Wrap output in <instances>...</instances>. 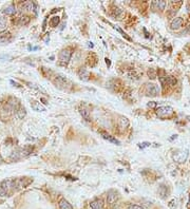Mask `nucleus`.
Listing matches in <instances>:
<instances>
[{
	"label": "nucleus",
	"mask_w": 190,
	"mask_h": 209,
	"mask_svg": "<svg viewBox=\"0 0 190 209\" xmlns=\"http://www.w3.org/2000/svg\"><path fill=\"white\" fill-rule=\"evenodd\" d=\"M118 199V192L115 190H110L107 194V202L109 204H114Z\"/></svg>",
	"instance_id": "obj_7"
},
{
	"label": "nucleus",
	"mask_w": 190,
	"mask_h": 209,
	"mask_svg": "<svg viewBox=\"0 0 190 209\" xmlns=\"http://www.w3.org/2000/svg\"><path fill=\"white\" fill-rule=\"evenodd\" d=\"M71 56H72V50L70 48H66L59 53V61L64 66L68 65V62L70 61Z\"/></svg>",
	"instance_id": "obj_2"
},
{
	"label": "nucleus",
	"mask_w": 190,
	"mask_h": 209,
	"mask_svg": "<svg viewBox=\"0 0 190 209\" xmlns=\"http://www.w3.org/2000/svg\"><path fill=\"white\" fill-rule=\"evenodd\" d=\"M31 107L34 111L36 112H44L46 111V107L41 104L39 102H36V100H32L31 102Z\"/></svg>",
	"instance_id": "obj_9"
},
{
	"label": "nucleus",
	"mask_w": 190,
	"mask_h": 209,
	"mask_svg": "<svg viewBox=\"0 0 190 209\" xmlns=\"http://www.w3.org/2000/svg\"><path fill=\"white\" fill-rule=\"evenodd\" d=\"M155 106H157V104H155L154 102H151L148 104V107H150V108H153V107H155Z\"/></svg>",
	"instance_id": "obj_33"
},
{
	"label": "nucleus",
	"mask_w": 190,
	"mask_h": 209,
	"mask_svg": "<svg viewBox=\"0 0 190 209\" xmlns=\"http://www.w3.org/2000/svg\"><path fill=\"white\" fill-rule=\"evenodd\" d=\"M114 29H115V30H117V31L120 32V34L123 35V36H124V37H125V38H126V39H128V40H131V38H130V37H129V36H128V35H127V34H126V33H125V32H124V31H123V30H120V28H116V27H114Z\"/></svg>",
	"instance_id": "obj_29"
},
{
	"label": "nucleus",
	"mask_w": 190,
	"mask_h": 209,
	"mask_svg": "<svg viewBox=\"0 0 190 209\" xmlns=\"http://www.w3.org/2000/svg\"><path fill=\"white\" fill-rule=\"evenodd\" d=\"M157 114L159 117H169L173 114V108L170 106H161L157 108Z\"/></svg>",
	"instance_id": "obj_4"
},
{
	"label": "nucleus",
	"mask_w": 190,
	"mask_h": 209,
	"mask_svg": "<svg viewBox=\"0 0 190 209\" xmlns=\"http://www.w3.org/2000/svg\"><path fill=\"white\" fill-rule=\"evenodd\" d=\"M187 120H189V122H190V115H188V116H187Z\"/></svg>",
	"instance_id": "obj_39"
},
{
	"label": "nucleus",
	"mask_w": 190,
	"mask_h": 209,
	"mask_svg": "<svg viewBox=\"0 0 190 209\" xmlns=\"http://www.w3.org/2000/svg\"><path fill=\"white\" fill-rule=\"evenodd\" d=\"M59 22H60V18H59L58 16H53L52 18L50 19V25L52 28H56L59 25Z\"/></svg>",
	"instance_id": "obj_22"
},
{
	"label": "nucleus",
	"mask_w": 190,
	"mask_h": 209,
	"mask_svg": "<svg viewBox=\"0 0 190 209\" xmlns=\"http://www.w3.org/2000/svg\"><path fill=\"white\" fill-rule=\"evenodd\" d=\"M0 186H1L3 189H5V190L8 191L10 188L13 187V180H4V181L1 182Z\"/></svg>",
	"instance_id": "obj_20"
},
{
	"label": "nucleus",
	"mask_w": 190,
	"mask_h": 209,
	"mask_svg": "<svg viewBox=\"0 0 190 209\" xmlns=\"http://www.w3.org/2000/svg\"><path fill=\"white\" fill-rule=\"evenodd\" d=\"M106 64H107V66H108V67H110V66H111V61H110V59L106 58Z\"/></svg>",
	"instance_id": "obj_34"
},
{
	"label": "nucleus",
	"mask_w": 190,
	"mask_h": 209,
	"mask_svg": "<svg viewBox=\"0 0 190 209\" xmlns=\"http://www.w3.org/2000/svg\"><path fill=\"white\" fill-rule=\"evenodd\" d=\"M159 80H161L162 85H164V86H167V85H168V86H175L176 83H178L176 78H175L174 76H171V75L159 77Z\"/></svg>",
	"instance_id": "obj_6"
},
{
	"label": "nucleus",
	"mask_w": 190,
	"mask_h": 209,
	"mask_svg": "<svg viewBox=\"0 0 190 209\" xmlns=\"http://www.w3.org/2000/svg\"><path fill=\"white\" fill-rule=\"evenodd\" d=\"M2 12L5 14V15H14L16 14V8L13 4H10V5L5 6L4 9L2 10Z\"/></svg>",
	"instance_id": "obj_16"
},
{
	"label": "nucleus",
	"mask_w": 190,
	"mask_h": 209,
	"mask_svg": "<svg viewBox=\"0 0 190 209\" xmlns=\"http://www.w3.org/2000/svg\"><path fill=\"white\" fill-rule=\"evenodd\" d=\"M176 206H178V200H176V199H173V200H171L169 202V207L171 209H175Z\"/></svg>",
	"instance_id": "obj_26"
},
{
	"label": "nucleus",
	"mask_w": 190,
	"mask_h": 209,
	"mask_svg": "<svg viewBox=\"0 0 190 209\" xmlns=\"http://www.w3.org/2000/svg\"><path fill=\"white\" fill-rule=\"evenodd\" d=\"M166 1H154L153 2V6L154 8H157V10H161V11H163V10H165L166 8Z\"/></svg>",
	"instance_id": "obj_23"
},
{
	"label": "nucleus",
	"mask_w": 190,
	"mask_h": 209,
	"mask_svg": "<svg viewBox=\"0 0 190 209\" xmlns=\"http://www.w3.org/2000/svg\"><path fill=\"white\" fill-rule=\"evenodd\" d=\"M21 9L25 10V11H35L36 5L33 1H25L21 4Z\"/></svg>",
	"instance_id": "obj_13"
},
{
	"label": "nucleus",
	"mask_w": 190,
	"mask_h": 209,
	"mask_svg": "<svg viewBox=\"0 0 190 209\" xmlns=\"http://www.w3.org/2000/svg\"><path fill=\"white\" fill-rule=\"evenodd\" d=\"M58 204H59V208L60 209H73L72 205H71L66 199H60Z\"/></svg>",
	"instance_id": "obj_17"
},
{
	"label": "nucleus",
	"mask_w": 190,
	"mask_h": 209,
	"mask_svg": "<svg viewBox=\"0 0 190 209\" xmlns=\"http://www.w3.org/2000/svg\"><path fill=\"white\" fill-rule=\"evenodd\" d=\"M89 46H91V48H93V43H92V42H89Z\"/></svg>",
	"instance_id": "obj_37"
},
{
	"label": "nucleus",
	"mask_w": 190,
	"mask_h": 209,
	"mask_svg": "<svg viewBox=\"0 0 190 209\" xmlns=\"http://www.w3.org/2000/svg\"><path fill=\"white\" fill-rule=\"evenodd\" d=\"M78 76H79L80 79L83 80H88L90 77V73L88 72V70L85 68H80L78 70Z\"/></svg>",
	"instance_id": "obj_15"
},
{
	"label": "nucleus",
	"mask_w": 190,
	"mask_h": 209,
	"mask_svg": "<svg viewBox=\"0 0 190 209\" xmlns=\"http://www.w3.org/2000/svg\"><path fill=\"white\" fill-rule=\"evenodd\" d=\"M159 91H161L159 87L157 85H155V83H147L146 87H145V92H146V94L148 96H152V97L157 96L159 94Z\"/></svg>",
	"instance_id": "obj_3"
},
{
	"label": "nucleus",
	"mask_w": 190,
	"mask_h": 209,
	"mask_svg": "<svg viewBox=\"0 0 190 209\" xmlns=\"http://www.w3.org/2000/svg\"><path fill=\"white\" fill-rule=\"evenodd\" d=\"M148 75H149V77L150 78H155L157 77V71L154 70V69H149V71H148Z\"/></svg>",
	"instance_id": "obj_27"
},
{
	"label": "nucleus",
	"mask_w": 190,
	"mask_h": 209,
	"mask_svg": "<svg viewBox=\"0 0 190 209\" xmlns=\"http://www.w3.org/2000/svg\"><path fill=\"white\" fill-rule=\"evenodd\" d=\"M159 194L161 195L162 199H166V197H168L169 194V190H168V187L166 186V185L162 184L161 186L159 187Z\"/></svg>",
	"instance_id": "obj_12"
},
{
	"label": "nucleus",
	"mask_w": 190,
	"mask_h": 209,
	"mask_svg": "<svg viewBox=\"0 0 190 209\" xmlns=\"http://www.w3.org/2000/svg\"><path fill=\"white\" fill-rule=\"evenodd\" d=\"M104 206V202L100 199H96L90 203V207L92 209H101Z\"/></svg>",
	"instance_id": "obj_14"
},
{
	"label": "nucleus",
	"mask_w": 190,
	"mask_h": 209,
	"mask_svg": "<svg viewBox=\"0 0 190 209\" xmlns=\"http://www.w3.org/2000/svg\"><path fill=\"white\" fill-rule=\"evenodd\" d=\"M11 33L9 31H2L0 32V43H8L11 40Z\"/></svg>",
	"instance_id": "obj_10"
},
{
	"label": "nucleus",
	"mask_w": 190,
	"mask_h": 209,
	"mask_svg": "<svg viewBox=\"0 0 190 209\" xmlns=\"http://www.w3.org/2000/svg\"><path fill=\"white\" fill-rule=\"evenodd\" d=\"M129 126V120L127 117H120V127L122 129H126L127 127Z\"/></svg>",
	"instance_id": "obj_24"
},
{
	"label": "nucleus",
	"mask_w": 190,
	"mask_h": 209,
	"mask_svg": "<svg viewBox=\"0 0 190 209\" xmlns=\"http://www.w3.org/2000/svg\"><path fill=\"white\" fill-rule=\"evenodd\" d=\"M188 155H189V151L187 149H182V150H178L173 154V160L178 163H184L187 160Z\"/></svg>",
	"instance_id": "obj_5"
},
{
	"label": "nucleus",
	"mask_w": 190,
	"mask_h": 209,
	"mask_svg": "<svg viewBox=\"0 0 190 209\" xmlns=\"http://www.w3.org/2000/svg\"><path fill=\"white\" fill-rule=\"evenodd\" d=\"M151 144L150 143H148V141H144V143H139L138 144V147L141 148V149H144V148H147V147H150Z\"/></svg>",
	"instance_id": "obj_30"
},
{
	"label": "nucleus",
	"mask_w": 190,
	"mask_h": 209,
	"mask_svg": "<svg viewBox=\"0 0 190 209\" xmlns=\"http://www.w3.org/2000/svg\"><path fill=\"white\" fill-rule=\"evenodd\" d=\"M8 23V20H6L5 17H3V16H0V28H4Z\"/></svg>",
	"instance_id": "obj_28"
},
{
	"label": "nucleus",
	"mask_w": 190,
	"mask_h": 209,
	"mask_svg": "<svg viewBox=\"0 0 190 209\" xmlns=\"http://www.w3.org/2000/svg\"><path fill=\"white\" fill-rule=\"evenodd\" d=\"M6 194H8V191L0 186V197H5Z\"/></svg>",
	"instance_id": "obj_32"
},
{
	"label": "nucleus",
	"mask_w": 190,
	"mask_h": 209,
	"mask_svg": "<svg viewBox=\"0 0 190 209\" xmlns=\"http://www.w3.org/2000/svg\"><path fill=\"white\" fill-rule=\"evenodd\" d=\"M128 209H145L143 206L141 205H136V204H131L130 206L128 207Z\"/></svg>",
	"instance_id": "obj_31"
},
{
	"label": "nucleus",
	"mask_w": 190,
	"mask_h": 209,
	"mask_svg": "<svg viewBox=\"0 0 190 209\" xmlns=\"http://www.w3.org/2000/svg\"><path fill=\"white\" fill-rule=\"evenodd\" d=\"M0 104H1V98H0Z\"/></svg>",
	"instance_id": "obj_40"
},
{
	"label": "nucleus",
	"mask_w": 190,
	"mask_h": 209,
	"mask_svg": "<svg viewBox=\"0 0 190 209\" xmlns=\"http://www.w3.org/2000/svg\"><path fill=\"white\" fill-rule=\"evenodd\" d=\"M11 83H12V85H15V86H16V87H18V88H19V87H20V86H19V85H18V83H14L13 80H11Z\"/></svg>",
	"instance_id": "obj_35"
},
{
	"label": "nucleus",
	"mask_w": 190,
	"mask_h": 209,
	"mask_svg": "<svg viewBox=\"0 0 190 209\" xmlns=\"http://www.w3.org/2000/svg\"><path fill=\"white\" fill-rule=\"evenodd\" d=\"M100 134L105 139H107V141H111V143H113V144H115V145H120V141H118V139H115V137H113L112 135H110L109 133L104 132V131H100Z\"/></svg>",
	"instance_id": "obj_11"
},
{
	"label": "nucleus",
	"mask_w": 190,
	"mask_h": 209,
	"mask_svg": "<svg viewBox=\"0 0 190 209\" xmlns=\"http://www.w3.org/2000/svg\"><path fill=\"white\" fill-rule=\"evenodd\" d=\"M55 83H59V85H64V83H67V78L64 76V75H60V74H57L56 75V79Z\"/></svg>",
	"instance_id": "obj_25"
},
{
	"label": "nucleus",
	"mask_w": 190,
	"mask_h": 209,
	"mask_svg": "<svg viewBox=\"0 0 190 209\" xmlns=\"http://www.w3.org/2000/svg\"><path fill=\"white\" fill-rule=\"evenodd\" d=\"M183 22H184V20H183L182 17H176V18H174L171 21L170 28H171V30H178V29H180L183 25Z\"/></svg>",
	"instance_id": "obj_8"
},
{
	"label": "nucleus",
	"mask_w": 190,
	"mask_h": 209,
	"mask_svg": "<svg viewBox=\"0 0 190 209\" xmlns=\"http://www.w3.org/2000/svg\"><path fill=\"white\" fill-rule=\"evenodd\" d=\"M79 113L80 115L85 118V120H87V122H90L91 120V117H90V112L88 110H87L86 108H80L79 109Z\"/></svg>",
	"instance_id": "obj_21"
},
{
	"label": "nucleus",
	"mask_w": 190,
	"mask_h": 209,
	"mask_svg": "<svg viewBox=\"0 0 190 209\" xmlns=\"http://www.w3.org/2000/svg\"><path fill=\"white\" fill-rule=\"evenodd\" d=\"M33 149L30 147H25V148H18L15 151H13V153L10 155V160L11 161H19L22 160L25 157L29 156L32 153Z\"/></svg>",
	"instance_id": "obj_1"
},
{
	"label": "nucleus",
	"mask_w": 190,
	"mask_h": 209,
	"mask_svg": "<svg viewBox=\"0 0 190 209\" xmlns=\"http://www.w3.org/2000/svg\"><path fill=\"white\" fill-rule=\"evenodd\" d=\"M30 20H31V18L29 17V16H21V17H19L18 18V23L19 25H21V27H25V25H29V22H30Z\"/></svg>",
	"instance_id": "obj_19"
},
{
	"label": "nucleus",
	"mask_w": 190,
	"mask_h": 209,
	"mask_svg": "<svg viewBox=\"0 0 190 209\" xmlns=\"http://www.w3.org/2000/svg\"><path fill=\"white\" fill-rule=\"evenodd\" d=\"M176 136H178V135H172V137H171V139H170V141H172V139H176Z\"/></svg>",
	"instance_id": "obj_36"
},
{
	"label": "nucleus",
	"mask_w": 190,
	"mask_h": 209,
	"mask_svg": "<svg viewBox=\"0 0 190 209\" xmlns=\"http://www.w3.org/2000/svg\"><path fill=\"white\" fill-rule=\"evenodd\" d=\"M16 115H17V117H18L19 120H23L25 117V115H27V110H25V108L19 107L18 109H17V111H16Z\"/></svg>",
	"instance_id": "obj_18"
},
{
	"label": "nucleus",
	"mask_w": 190,
	"mask_h": 209,
	"mask_svg": "<svg viewBox=\"0 0 190 209\" xmlns=\"http://www.w3.org/2000/svg\"><path fill=\"white\" fill-rule=\"evenodd\" d=\"M188 207L190 208V197H189V202H188Z\"/></svg>",
	"instance_id": "obj_38"
}]
</instances>
